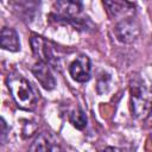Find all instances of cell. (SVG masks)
Here are the masks:
<instances>
[{"label":"cell","mask_w":152,"mask_h":152,"mask_svg":"<svg viewBox=\"0 0 152 152\" xmlns=\"http://www.w3.org/2000/svg\"><path fill=\"white\" fill-rule=\"evenodd\" d=\"M131 108L138 119H145L152 110V88L140 76L132 77L129 82Z\"/></svg>","instance_id":"cell-1"},{"label":"cell","mask_w":152,"mask_h":152,"mask_svg":"<svg viewBox=\"0 0 152 152\" xmlns=\"http://www.w3.org/2000/svg\"><path fill=\"white\" fill-rule=\"evenodd\" d=\"M6 83L19 108L25 110H32L36 108L38 95L26 78L18 74H11L7 76Z\"/></svg>","instance_id":"cell-2"},{"label":"cell","mask_w":152,"mask_h":152,"mask_svg":"<svg viewBox=\"0 0 152 152\" xmlns=\"http://www.w3.org/2000/svg\"><path fill=\"white\" fill-rule=\"evenodd\" d=\"M28 152H63V148L52 133L42 132L31 144Z\"/></svg>","instance_id":"cell-3"},{"label":"cell","mask_w":152,"mask_h":152,"mask_svg":"<svg viewBox=\"0 0 152 152\" xmlns=\"http://www.w3.org/2000/svg\"><path fill=\"white\" fill-rule=\"evenodd\" d=\"M31 46L34 52V55L39 58L40 62L45 64H57L56 57L53 55V46L50 42L45 40L44 38L39 36H32L31 37Z\"/></svg>","instance_id":"cell-4"},{"label":"cell","mask_w":152,"mask_h":152,"mask_svg":"<svg viewBox=\"0 0 152 152\" xmlns=\"http://www.w3.org/2000/svg\"><path fill=\"white\" fill-rule=\"evenodd\" d=\"M114 33L120 42L132 43L139 37L140 28H139V25L135 20L128 18V19H122L121 21H119L115 25Z\"/></svg>","instance_id":"cell-5"},{"label":"cell","mask_w":152,"mask_h":152,"mask_svg":"<svg viewBox=\"0 0 152 152\" xmlns=\"http://www.w3.org/2000/svg\"><path fill=\"white\" fill-rule=\"evenodd\" d=\"M70 76L77 82H87L90 78V59L86 55H80L69 66Z\"/></svg>","instance_id":"cell-6"},{"label":"cell","mask_w":152,"mask_h":152,"mask_svg":"<svg viewBox=\"0 0 152 152\" xmlns=\"http://www.w3.org/2000/svg\"><path fill=\"white\" fill-rule=\"evenodd\" d=\"M56 10L58 13V17L62 19H65L68 21H71L72 24H76V21L81 23L82 19H80L77 15L81 13L82 5L80 2L75 1H58L56 4Z\"/></svg>","instance_id":"cell-7"},{"label":"cell","mask_w":152,"mask_h":152,"mask_svg":"<svg viewBox=\"0 0 152 152\" xmlns=\"http://www.w3.org/2000/svg\"><path fill=\"white\" fill-rule=\"evenodd\" d=\"M32 74L38 80V82L40 83V86H43V88H45L48 90H51V89L55 88L56 80H55V77H53L50 68L48 66V64H45L43 62H38L37 64L33 65Z\"/></svg>","instance_id":"cell-8"},{"label":"cell","mask_w":152,"mask_h":152,"mask_svg":"<svg viewBox=\"0 0 152 152\" xmlns=\"http://www.w3.org/2000/svg\"><path fill=\"white\" fill-rule=\"evenodd\" d=\"M0 43H1V46L5 50H8V51L14 52V51H18L20 49L19 36L15 32V30L11 28V27H4L1 30Z\"/></svg>","instance_id":"cell-9"},{"label":"cell","mask_w":152,"mask_h":152,"mask_svg":"<svg viewBox=\"0 0 152 152\" xmlns=\"http://www.w3.org/2000/svg\"><path fill=\"white\" fill-rule=\"evenodd\" d=\"M103 5L107 7V11L112 17L122 15L127 12H132L133 10V5L126 1H104Z\"/></svg>","instance_id":"cell-10"},{"label":"cell","mask_w":152,"mask_h":152,"mask_svg":"<svg viewBox=\"0 0 152 152\" xmlns=\"http://www.w3.org/2000/svg\"><path fill=\"white\" fill-rule=\"evenodd\" d=\"M69 119H70V122L78 129H83L87 125V116L83 113V110L80 108H76L75 110H72Z\"/></svg>","instance_id":"cell-11"},{"label":"cell","mask_w":152,"mask_h":152,"mask_svg":"<svg viewBox=\"0 0 152 152\" xmlns=\"http://www.w3.org/2000/svg\"><path fill=\"white\" fill-rule=\"evenodd\" d=\"M1 126H2V140H4L6 137V122L4 119H1Z\"/></svg>","instance_id":"cell-12"},{"label":"cell","mask_w":152,"mask_h":152,"mask_svg":"<svg viewBox=\"0 0 152 152\" xmlns=\"http://www.w3.org/2000/svg\"><path fill=\"white\" fill-rule=\"evenodd\" d=\"M102 152H122V151L119 150V148H116V147H107Z\"/></svg>","instance_id":"cell-13"}]
</instances>
